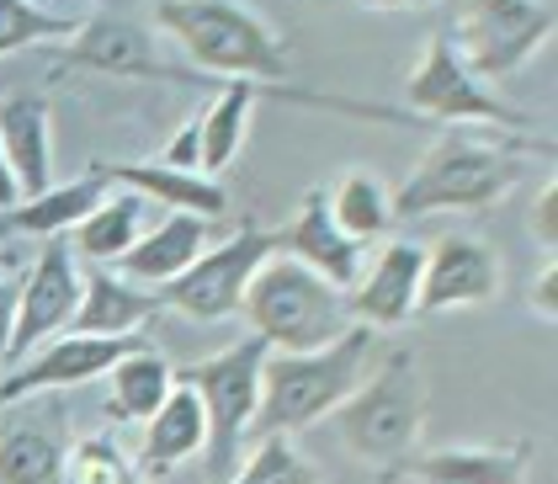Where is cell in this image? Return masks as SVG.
<instances>
[{
    "label": "cell",
    "mask_w": 558,
    "mask_h": 484,
    "mask_svg": "<svg viewBox=\"0 0 558 484\" xmlns=\"http://www.w3.org/2000/svg\"><path fill=\"white\" fill-rule=\"evenodd\" d=\"M149 27H160V38H171L186 59L192 75L223 86V81H251L266 90H293V53L288 44L260 22L251 5L234 0H166L149 11Z\"/></svg>",
    "instance_id": "1"
},
{
    "label": "cell",
    "mask_w": 558,
    "mask_h": 484,
    "mask_svg": "<svg viewBox=\"0 0 558 484\" xmlns=\"http://www.w3.org/2000/svg\"><path fill=\"white\" fill-rule=\"evenodd\" d=\"M378 352V330L351 325L336 347L325 352H303V356H277L266 352L260 367V404L251 421V437H293L319 426L325 415H336L345 399L362 389L367 367Z\"/></svg>",
    "instance_id": "2"
},
{
    "label": "cell",
    "mask_w": 558,
    "mask_h": 484,
    "mask_svg": "<svg viewBox=\"0 0 558 484\" xmlns=\"http://www.w3.org/2000/svg\"><path fill=\"white\" fill-rule=\"evenodd\" d=\"M515 149L526 144H484L469 133H441L426 149V160L404 177V186L388 197L393 219H426V214H484L500 208L521 186Z\"/></svg>",
    "instance_id": "3"
},
{
    "label": "cell",
    "mask_w": 558,
    "mask_h": 484,
    "mask_svg": "<svg viewBox=\"0 0 558 484\" xmlns=\"http://www.w3.org/2000/svg\"><path fill=\"white\" fill-rule=\"evenodd\" d=\"M240 314L251 319V336L277 356L325 352V347H336L345 330H351L345 293L330 288L325 277H314L293 256H271V262L260 266L256 277H251V288H245Z\"/></svg>",
    "instance_id": "4"
},
{
    "label": "cell",
    "mask_w": 558,
    "mask_h": 484,
    "mask_svg": "<svg viewBox=\"0 0 558 484\" xmlns=\"http://www.w3.org/2000/svg\"><path fill=\"white\" fill-rule=\"evenodd\" d=\"M421 426H426V384H421L415 352H388L378 373L362 378V389L336 410L341 441L384 474H404V463L415 458Z\"/></svg>",
    "instance_id": "5"
},
{
    "label": "cell",
    "mask_w": 558,
    "mask_h": 484,
    "mask_svg": "<svg viewBox=\"0 0 558 484\" xmlns=\"http://www.w3.org/2000/svg\"><path fill=\"white\" fill-rule=\"evenodd\" d=\"M260 367H266V347L256 336H245L229 352L175 373L197 395L203 421H208V441H203V480L208 484H229L245 463L240 452H245V437H251V421H256L260 404Z\"/></svg>",
    "instance_id": "6"
},
{
    "label": "cell",
    "mask_w": 558,
    "mask_h": 484,
    "mask_svg": "<svg viewBox=\"0 0 558 484\" xmlns=\"http://www.w3.org/2000/svg\"><path fill=\"white\" fill-rule=\"evenodd\" d=\"M558 5L554 0H478L458 11V27L447 33L473 81H511L515 70L554 44Z\"/></svg>",
    "instance_id": "7"
},
{
    "label": "cell",
    "mask_w": 558,
    "mask_h": 484,
    "mask_svg": "<svg viewBox=\"0 0 558 484\" xmlns=\"http://www.w3.org/2000/svg\"><path fill=\"white\" fill-rule=\"evenodd\" d=\"M404 107L415 112V123H478V129L511 133V138H537L511 101H500L484 81H473V70L458 59L447 33H430L421 64L410 70Z\"/></svg>",
    "instance_id": "8"
},
{
    "label": "cell",
    "mask_w": 558,
    "mask_h": 484,
    "mask_svg": "<svg viewBox=\"0 0 558 484\" xmlns=\"http://www.w3.org/2000/svg\"><path fill=\"white\" fill-rule=\"evenodd\" d=\"M53 59L64 70L118 75V81H197L192 70L160 59V33L149 27L144 11H129V5H96V11H86L75 38L59 44Z\"/></svg>",
    "instance_id": "9"
},
{
    "label": "cell",
    "mask_w": 558,
    "mask_h": 484,
    "mask_svg": "<svg viewBox=\"0 0 558 484\" xmlns=\"http://www.w3.org/2000/svg\"><path fill=\"white\" fill-rule=\"evenodd\" d=\"M271 256H277V234H266L260 223L245 219L234 240H223V245H214V251H203V256L186 266L175 282H166V288H160V304L181 308L186 319L218 325V319L240 314L251 277H256Z\"/></svg>",
    "instance_id": "10"
},
{
    "label": "cell",
    "mask_w": 558,
    "mask_h": 484,
    "mask_svg": "<svg viewBox=\"0 0 558 484\" xmlns=\"http://www.w3.org/2000/svg\"><path fill=\"white\" fill-rule=\"evenodd\" d=\"M75 304H81V266L70 256V245H44L33 271L16 282V319H11L5 367L27 362V352H44L48 341L75 319Z\"/></svg>",
    "instance_id": "11"
},
{
    "label": "cell",
    "mask_w": 558,
    "mask_h": 484,
    "mask_svg": "<svg viewBox=\"0 0 558 484\" xmlns=\"http://www.w3.org/2000/svg\"><path fill=\"white\" fill-rule=\"evenodd\" d=\"M138 347H144V336H118V341H101V336H53L44 352H33L27 362H16L0 378V404H22V399L53 395V389L90 384V378L112 373Z\"/></svg>",
    "instance_id": "12"
},
{
    "label": "cell",
    "mask_w": 558,
    "mask_h": 484,
    "mask_svg": "<svg viewBox=\"0 0 558 484\" xmlns=\"http://www.w3.org/2000/svg\"><path fill=\"white\" fill-rule=\"evenodd\" d=\"M500 299V256L484 240H441L426 251V271H421V304L415 314H447V308H469Z\"/></svg>",
    "instance_id": "13"
},
{
    "label": "cell",
    "mask_w": 558,
    "mask_h": 484,
    "mask_svg": "<svg viewBox=\"0 0 558 484\" xmlns=\"http://www.w3.org/2000/svg\"><path fill=\"white\" fill-rule=\"evenodd\" d=\"M277 256H293L299 266H308L314 277H325V282H330V288H341V293L362 282V245H356V240H345L341 229H336L325 186L303 192L299 219L277 234Z\"/></svg>",
    "instance_id": "14"
},
{
    "label": "cell",
    "mask_w": 558,
    "mask_h": 484,
    "mask_svg": "<svg viewBox=\"0 0 558 484\" xmlns=\"http://www.w3.org/2000/svg\"><path fill=\"white\" fill-rule=\"evenodd\" d=\"M421 271H426V245L393 240L384 256L367 266V277L356 282V293H345L351 319H362L367 330H393L404 325L421 304Z\"/></svg>",
    "instance_id": "15"
},
{
    "label": "cell",
    "mask_w": 558,
    "mask_h": 484,
    "mask_svg": "<svg viewBox=\"0 0 558 484\" xmlns=\"http://www.w3.org/2000/svg\"><path fill=\"white\" fill-rule=\"evenodd\" d=\"M90 171L107 181V186L133 192L138 203H160V208H171V214H192V219H203V223H214L229 214V192H223L218 181L197 177V171H171V166H160V160H123V166L96 160Z\"/></svg>",
    "instance_id": "16"
},
{
    "label": "cell",
    "mask_w": 558,
    "mask_h": 484,
    "mask_svg": "<svg viewBox=\"0 0 558 484\" xmlns=\"http://www.w3.org/2000/svg\"><path fill=\"white\" fill-rule=\"evenodd\" d=\"M0 155L22 197H38L53 186V123L38 90H16L0 101Z\"/></svg>",
    "instance_id": "17"
},
{
    "label": "cell",
    "mask_w": 558,
    "mask_h": 484,
    "mask_svg": "<svg viewBox=\"0 0 558 484\" xmlns=\"http://www.w3.org/2000/svg\"><path fill=\"white\" fill-rule=\"evenodd\" d=\"M160 308L166 304H160L155 288H133L112 266H90L81 277V304H75V319H70V336H101V341L138 336V325L155 319Z\"/></svg>",
    "instance_id": "18"
},
{
    "label": "cell",
    "mask_w": 558,
    "mask_h": 484,
    "mask_svg": "<svg viewBox=\"0 0 558 484\" xmlns=\"http://www.w3.org/2000/svg\"><path fill=\"white\" fill-rule=\"evenodd\" d=\"M208 441V421H203V404L197 395L175 378V389L166 395V404L144 421V447H138V474L149 480H166L171 469H181L186 458H197Z\"/></svg>",
    "instance_id": "19"
},
{
    "label": "cell",
    "mask_w": 558,
    "mask_h": 484,
    "mask_svg": "<svg viewBox=\"0 0 558 484\" xmlns=\"http://www.w3.org/2000/svg\"><path fill=\"white\" fill-rule=\"evenodd\" d=\"M532 469V447L511 441V447H436V452H415L404 463V474L421 484H526Z\"/></svg>",
    "instance_id": "20"
},
{
    "label": "cell",
    "mask_w": 558,
    "mask_h": 484,
    "mask_svg": "<svg viewBox=\"0 0 558 484\" xmlns=\"http://www.w3.org/2000/svg\"><path fill=\"white\" fill-rule=\"evenodd\" d=\"M203 245H208V223L192 219V214H166V223H160V229H149V234H138V245H133L112 271H118V277H129L133 288H138V282H149V288L160 293L166 282H175L186 266L203 256Z\"/></svg>",
    "instance_id": "21"
},
{
    "label": "cell",
    "mask_w": 558,
    "mask_h": 484,
    "mask_svg": "<svg viewBox=\"0 0 558 484\" xmlns=\"http://www.w3.org/2000/svg\"><path fill=\"white\" fill-rule=\"evenodd\" d=\"M107 192H112V186L96 177V171H86V177L64 181V186H48V192H38V197H22L16 208H5V214H0V245H5V240H16V234L59 240V234H70L75 223L86 219Z\"/></svg>",
    "instance_id": "22"
},
{
    "label": "cell",
    "mask_w": 558,
    "mask_h": 484,
    "mask_svg": "<svg viewBox=\"0 0 558 484\" xmlns=\"http://www.w3.org/2000/svg\"><path fill=\"white\" fill-rule=\"evenodd\" d=\"M64 432L38 415L0 426V484H64Z\"/></svg>",
    "instance_id": "23"
},
{
    "label": "cell",
    "mask_w": 558,
    "mask_h": 484,
    "mask_svg": "<svg viewBox=\"0 0 558 484\" xmlns=\"http://www.w3.org/2000/svg\"><path fill=\"white\" fill-rule=\"evenodd\" d=\"M138 223H144V203L133 192H123V186H112L86 219L75 223V251L96 266H107V262L118 266L138 245Z\"/></svg>",
    "instance_id": "24"
},
{
    "label": "cell",
    "mask_w": 558,
    "mask_h": 484,
    "mask_svg": "<svg viewBox=\"0 0 558 484\" xmlns=\"http://www.w3.org/2000/svg\"><path fill=\"white\" fill-rule=\"evenodd\" d=\"M107 378H112V415L118 421H149L166 404V395L175 389V367L149 341L123 356Z\"/></svg>",
    "instance_id": "25"
},
{
    "label": "cell",
    "mask_w": 558,
    "mask_h": 484,
    "mask_svg": "<svg viewBox=\"0 0 558 484\" xmlns=\"http://www.w3.org/2000/svg\"><path fill=\"white\" fill-rule=\"evenodd\" d=\"M325 197H330V219H336V229H341L345 240H356L362 251H367V240H378L388 223H393V214H388V192L378 186V177H367V171H345Z\"/></svg>",
    "instance_id": "26"
},
{
    "label": "cell",
    "mask_w": 558,
    "mask_h": 484,
    "mask_svg": "<svg viewBox=\"0 0 558 484\" xmlns=\"http://www.w3.org/2000/svg\"><path fill=\"white\" fill-rule=\"evenodd\" d=\"M75 27H81V16H70V11H48V5H27V0H0V59L38 44H70Z\"/></svg>",
    "instance_id": "27"
},
{
    "label": "cell",
    "mask_w": 558,
    "mask_h": 484,
    "mask_svg": "<svg viewBox=\"0 0 558 484\" xmlns=\"http://www.w3.org/2000/svg\"><path fill=\"white\" fill-rule=\"evenodd\" d=\"M64 484H133V469L112 437H86L64 458Z\"/></svg>",
    "instance_id": "28"
},
{
    "label": "cell",
    "mask_w": 558,
    "mask_h": 484,
    "mask_svg": "<svg viewBox=\"0 0 558 484\" xmlns=\"http://www.w3.org/2000/svg\"><path fill=\"white\" fill-rule=\"evenodd\" d=\"M229 484H314V469L293 452L288 437H266L256 441V452L240 463V474Z\"/></svg>",
    "instance_id": "29"
},
{
    "label": "cell",
    "mask_w": 558,
    "mask_h": 484,
    "mask_svg": "<svg viewBox=\"0 0 558 484\" xmlns=\"http://www.w3.org/2000/svg\"><path fill=\"white\" fill-rule=\"evenodd\" d=\"M197 155H203V123L186 118V123L171 133V144L160 149V166H171V171H197Z\"/></svg>",
    "instance_id": "30"
},
{
    "label": "cell",
    "mask_w": 558,
    "mask_h": 484,
    "mask_svg": "<svg viewBox=\"0 0 558 484\" xmlns=\"http://www.w3.org/2000/svg\"><path fill=\"white\" fill-rule=\"evenodd\" d=\"M532 234H537V245H554L558 240V186L548 181L543 192H537V203H532Z\"/></svg>",
    "instance_id": "31"
},
{
    "label": "cell",
    "mask_w": 558,
    "mask_h": 484,
    "mask_svg": "<svg viewBox=\"0 0 558 484\" xmlns=\"http://www.w3.org/2000/svg\"><path fill=\"white\" fill-rule=\"evenodd\" d=\"M532 308H537L548 325L558 319V266L554 262L543 266V271H537V282H532Z\"/></svg>",
    "instance_id": "32"
},
{
    "label": "cell",
    "mask_w": 558,
    "mask_h": 484,
    "mask_svg": "<svg viewBox=\"0 0 558 484\" xmlns=\"http://www.w3.org/2000/svg\"><path fill=\"white\" fill-rule=\"evenodd\" d=\"M11 319H16V282L0 277V367L11 356Z\"/></svg>",
    "instance_id": "33"
},
{
    "label": "cell",
    "mask_w": 558,
    "mask_h": 484,
    "mask_svg": "<svg viewBox=\"0 0 558 484\" xmlns=\"http://www.w3.org/2000/svg\"><path fill=\"white\" fill-rule=\"evenodd\" d=\"M16 203H22V192H16V177H11V166H5V155H0V214L16 208Z\"/></svg>",
    "instance_id": "34"
},
{
    "label": "cell",
    "mask_w": 558,
    "mask_h": 484,
    "mask_svg": "<svg viewBox=\"0 0 558 484\" xmlns=\"http://www.w3.org/2000/svg\"><path fill=\"white\" fill-rule=\"evenodd\" d=\"M16 262V256H11V251H5V245H0V271H5V266Z\"/></svg>",
    "instance_id": "35"
}]
</instances>
